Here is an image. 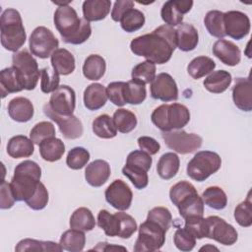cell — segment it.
I'll use <instances>...</instances> for the list:
<instances>
[{
	"label": "cell",
	"instance_id": "1",
	"mask_svg": "<svg viewBox=\"0 0 252 252\" xmlns=\"http://www.w3.org/2000/svg\"><path fill=\"white\" fill-rule=\"evenodd\" d=\"M175 48L176 31L168 25L159 26L151 33L137 36L130 43V49L135 55L159 65L170 60Z\"/></svg>",
	"mask_w": 252,
	"mask_h": 252
},
{
	"label": "cell",
	"instance_id": "2",
	"mask_svg": "<svg viewBox=\"0 0 252 252\" xmlns=\"http://www.w3.org/2000/svg\"><path fill=\"white\" fill-rule=\"evenodd\" d=\"M54 25L66 43L82 44L92 34L90 22L79 18L76 10L70 5L58 6L54 13Z\"/></svg>",
	"mask_w": 252,
	"mask_h": 252
},
{
	"label": "cell",
	"instance_id": "3",
	"mask_svg": "<svg viewBox=\"0 0 252 252\" xmlns=\"http://www.w3.org/2000/svg\"><path fill=\"white\" fill-rule=\"evenodd\" d=\"M41 168L32 160L20 162L14 170L10 185L16 201H25L32 197L40 182Z\"/></svg>",
	"mask_w": 252,
	"mask_h": 252
},
{
	"label": "cell",
	"instance_id": "4",
	"mask_svg": "<svg viewBox=\"0 0 252 252\" xmlns=\"http://www.w3.org/2000/svg\"><path fill=\"white\" fill-rule=\"evenodd\" d=\"M0 32L2 46L12 52L18 50L25 44L27 33L20 13L13 9H6L0 18Z\"/></svg>",
	"mask_w": 252,
	"mask_h": 252
},
{
	"label": "cell",
	"instance_id": "5",
	"mask_svg": "<svg viewBox=\"0 0 252 252\" xmlns=\"http://www.w3.org/2000/svg\"><path fill=\"white\" fill-rule=\"evenodd\" d=\"M152 122L162 132L180 130L190 121L189 109L181 103L161 104L151 115Z\"/></svg>",
	"mask_w": 252,
	"mask_h": 252
},
{
	"label": "cell",
	"instance_id": "6",
	"mask_svg": "<svg viewBox=\"0 0 252 252\" xmlns=\"http://www.w3.org/2000/svg\"><path fill=\"white\" fill-rule=\"evenodd\" d=\"M221 166L220 157L212 151H200L187 164V175L198 182L205 181Z\"/></svg>",
	"mask_w": 252,
	"mask_h": 252
},
{
	"label": "cell",
	"instance_id": "7",
	"mask_svg": "<svg viewBox=\"0 0 252 252\" xmlns=\"http://www.w3.org/2000/svg\"><path fill=\"white\" fill-rule=\"evenodd\" d=\"M166 230L158 223L146 220L139 226L138 238L135 242V252H153L159 250L165 242Z\"/></svg>",
	"mask_w": 252,
	"mask_h": 252
},
{
	"label": "cell",
	"instance_id": "8",
	"mask_svg": "<svg viewBox=\"0 0 252 252\" xmlns=\"http://www.w3.org/2000/svg\"><path fill=\"white\" fill-rule=\"evenodd\" d=\"M12 66L20 73L25 85V90L32 91L36 87L40 77V71L32 53L27 49L15 52L12 56Z\"/></svg>",
	"mask_w": 252,
	"mask_h": 252
},
{
	"label": "cell",
	"instance_id": "9",
	"mask_svg": "<svg viewBox=\"0 0 252 252\" xmlns=\"http://www.w3.org/2000/svg\"><path fill=\"white\" fill-rule=\"evenodd\" d=\"M161 137L170 150L181 155L195 152L202 146L203 142L202 137L199 135L195 133H187L182 129L162 132Z\"/></svg>",
	"mask_w": 252,
	"mask_h": 252
},
{
	"label": "cell",
	"instance_id": "10",
	"mask_svg": "<svg viewBox=\"0 0 252 252\" xmlns=\"http://www.w3.org/2000/svg\"><path fill=\"white\" fill-rule=\"evenodd\" d=\"M59 41L53 32L45 27L35 28L29 40V47L32 55L41 59L48 58L52 53L58 49Z\"/></svg>",
	"mask_w": 252,
	"mask_h": 252
},
{
	"label": "cell",
	"instance_id": "11",
	"mask_svg": "<svg viewBox=\"0 0 252 252\" xmlns=\"http://www.w3.org/2000/svg\"><path fill=\"white\" fill-rule=\"evenodd\" d=\"M208 223L207 238L214 239L223 245H232L237 241L238 233L236 229L223 219L218 216L206 218Z\"/></svg>",
	"mask_w": 252,
	"mask_h": 252
},
{
	"label": "cell",
	"instance_id": "12",
	"mask_svg": "<svg viewBox=\"0 0 252 252\" xmlns=\"http://www.w3.org/2000/svg\"><path fill=\"white\" fill-rule=\"evenodd\" d=\"M44 114L53 120L59 127L62 135L69 140L80 138L83 134V124L75 115H60L53 111L48 103L43 105Z\"/></svg>",
	"mask_w": 252,
	"mask_h": 252
},
{
	"label": "cell",
	"instance_id": "13",
	"mask_svg": "<svg viewBox=\"0 0 252 252\" xmlns=\"http://www.w3.org/2000/svg\"><path fill=\"white\" fill-rule=\"evenodd\" d=\"M105 200L114 209L118 211H126L130 208L133 193L130 187L121 179H115L104 192Z\"/></svg>",
	"mask_w": 252,
	"mask_h": 252
},
{
	"label": "cell",
	"instance_id": "14",
	"mask_svg": "<svg viewBox=\"0 0 252 252\" xmlns=\"http://www.w3.org/2000/svg\"><path fill=\"white\" fill-rule=\"evenodd\" d=\"M151 95L161 101H173L178 98V88L168 73H159L151 83Z\"/></svg>",
	"mask_w": 252,
	"mask_h": 252
},
{
	"label": "cell",
	"instance_id": "15",
	"mask_svg": "<svg viewBox=\"0 0 252 252\" xmlns=\"http://www.w3.org/2000/svg\"><path fill=\"white\" fill-rule=\"evenodd\" d=\"M48 104L60 115H72L76 106L75 91L67 85L59 86L50 95Z\"/></svg>",
	"mask_w": 252,
	"mask_h": 252
},
{
	"label": "cell",
	"instance_id": "16",
	"mask_svg": "<svg viewBox=\"0 0 252 252\" xmlns=\"http://www.w3.org/2000/svg\"><path fill=\"white\" fill-rule=\"evenodd\" d=\"M223 24L225 34L236 40L242 39L250 32V20L245 13L240 11L223 13Z\"/></svg>",
	"mask_w": 252,
	"mask_h": 252
},
{
	"label": "cell",
	"instance_id": "17",
	"mask_svg": "<svg viewBox=\"0 0 252 252\" xmlns=\"http://www.w3.org/2000/svg\"><path fill=\"white\" fill-rule=\"evenodd\" d=\"M193 6L191 0H169L166 1L160 10V16L165 25L170 27L179 26L183 21V16L187 14Z\"/></svg>",
	"mask_w": 252,
	"mask_h": 252
},
{
	"label": "cell",
	"instance_id": "18",
	"mask_svg": "<svg viewBox=\"0 0 252 252\" xmlns=\"http://www.w3.org/2000/svg\"><path fill=\"white\" fill-rule=\"evenodd\" d=\"M232 99L236 107L249 112L252 110V85L250 77L236 78L232 88Z\"/></svg>",
	"mask_w": 252,
	"mask_h": 252
},
{
	"label": "cell",
	"instance_id": "19",
	"mask_svg": "<svg viewBox=\"0 0 252 252\" xmlns=\"http://www.w3.org/2000/svg\"><path fill=\"white\" fill-rule=\"evenodd\" d=\"M213 54L227 66H235L240 62L241 51L230 40L219 39L213 45Z\"/></svg>",
	"mask_w": 252,
	"mask_h": 252
},
{
	"label": "cell",
	"instance_id": "20",
	"mask_svg": "<svg viewBox=\"0 0 252 252\" xmlns=\"http://www.w3.org/2000/svg\"><path fill=\"white\" fill-rule=\"evenodd\" d=\"M110 173V165L106 160L95 159L87 165L85 178L91 186L100 187L108 180Z\"/></svg>",
	"mask_w": 252,
	"mask_h": 252
},
{
	"label": "cell",
	"instance_id": "21",
	"mask_svg": "<svg viewBox=\"0 0 252 252\" xmlns=\"http://www.w3.org/2000/svg\"><path fill=\"white\" fill-rule=\"evenodd\" d=\"M33 113V105L27 97L18 96L8 103V114L16 122H28L32 118Z\"/></svg>",
	"mask_w": 252,
	"mask_h": 252
},
{
	"label": "cell",
	"instance_id": "22",
	"mask_svg": "<svg viewBox=\"0 0 252 252\" xmlns=\"http://www.w3.org/2000/svg\"><path fill=\"white\" fill-rule=\"evenodd\" d=\"M0 89L2 98L7 94L25 90L23 79L15 67H8L0 73Z\"/></svg>",
	"mask_w": 252,
	"mask_h": 252
},
{
	"label": "cell",
	"instance_id": "23",
	"mask_svg": "<svg viewBox=\"0 0 252 252\" xmlns=\"http://www.w3.org/2000/svg\"><path fill=\"white\" fill-rule=\"evenodd\" d=\"M176 31V47L181 51L194 50L199 42V34L194 26L187 23H181Z\"/></svg>",
	"mask_w": 252,
	"mask_h": 252
},
{
	"label": "cell",
	"instance_id": "24",
	"mask_svg": "<svg viewBox=\"0 0 252 252\" xmlns=\"http://www.w3.org/2000/svg\"><path fill=\"white\" fill-rule=\"evenodd\" d=\"M34 152V144L24 135H16L12 137L7 144V154L13 158H29Z\"/></svg>",
	"mask_w": 252,
	"mask_h": 252
},
{
	"label": "cell",
	"instance_id": "25",
	"mask_svg": "<svg viewBox=\"0 0 252 252\" xmlns=\"http://www.w3.org/2000/svg\"><path fill=\"white\" fill-rule=\"evenodd\" d=\"M107 100L106 88L99 83L89 85L84 92V104L89 110H97L105 105Z\"/></svg>",
	"mask_w": 252,
	"mask_h": 252
},
{
	"label": "cell",
	"instance_id": "26",
	"mask_svg": "<svg viewBox=\"0 0 252 252\" xmlns=\"http://www.w3.org/2000/svg\"><path fill=\"white\" fill-rule=\"evenodd\" d=\"M109 0H86L83 3L84 19L88 22L103 20L110 12Z\"/></svg>",
	"mask_w": 252,
	"mask_h": 252
},
{
	"label": "cell",
	"instance_id": "27",
	"mask_svg": "<svg viewBox=\"0 0 252 252\" xmlns=\"http://www.w3.org/2000/svg\"><path fill=\"white\" fill-rule=\"evenodd\" d=\"M50 58L53 70L59 75L66 76L74 72L75 58L69 50L65 48H58L52 53Z\"/></svg>",
	"mask_w": 252,
	"mask_h": 252
},
{
	"label": "cell",
	"instance_id": "28",
	"mask_svg": "<svg viewBox=\"0 0 252 252\" xmlns=\"http://www.w3.org/2000/svg\"><path fill=\"white\" fill-rule=\"evenodd\" d=\"M232 82V77L225 70L213 71L204 80V87L207 91L213 94H221L225 92Z\"/></svg>",
	"mask_w": 252,
	"mask_h": 252
},
{
	"label": "cell",
	"instance_id": "29",
	"mask_svg": "<svg viewBox=\"0 0 252 252\" xmlns=\"http://www.w3.org/2000/svg\"><path fill=\"white\" fill-rule=\"evenodd\" d=\"M38 147L41 158L49 162L59 160L65 153L64 143L56 137H50L43 140Z\"/></svg>",
	"mask_w": 252,
	"mask_h": 252
},
{
	"label": "cell",
	"instance_id": "30",
	"mask_svg": "<svg viewBox=\"0 0 252 252\" xmlns=\"http://www.w3.org/2000/svg\"><path fill=\"white\" fill-rule=\"evenodd\" d=\"M180 160L176 154L165 153L163 154L157 164V171L160 178L168 180L173 178L179 170Z\"/></svg>",
	"mask_w": 252,
	"mask_h": 252
},
{
	"label": "cell",
	"instance_id": "31",
	"mask_svg": "<svg viewBox=\"0 0 252 252\" xmlns=\"http://www.w3.org/2000/svg\"><path fill=\"white\" fill-rule=\"evenodd\" d=\"M106 70V63L103 57L97 54L89 55L83 65L85 78L91 81H97L102 78Z\"/></svg>",
	"mask_w": 252,
	"mask_h": 252
},
{
	"label": "cell",
	"instance_id": "32",
	"mask_svg": "<svg viewBox=\"0 0 252 252\" xmlns=\"http://www.w3.org/2000/svg\"><path fill=\"white\" fill-rule=\"evenodd\" d=\"M177 208L179 215L184 220L189 217H203L204 215V201L198 193H194L183 199Z\"/></svg>",
	"mask_w": 252,
	"mask_h": 252
},
{
	"label": "cell",
	"instance_id": "33",
	"mask_svg": "<svg viewBox=\"0 0 252 252\" xmlns=\"http://www.w3.org/2000/svg\"><path fill=\"white\" fill-rule=\"evenodd\" d=\"M59 244L63 250L70 252L82 251L86 244V236L84 231L71 228L62 233Z\"/></svg>",
	"mask_w": 252,
	"mask_h": 252
},
{
	"label": "cell",
	"instance_id": "34",
	"mask_svg": "<svg viewBox=\"0 0 252 252\" xmlns=\"http://www.w3.org/2000/svg\"><path fill=\"white\" fill-rule=\"evenodd\" d=\"M95 226V220L92 211L81 207L74 211L70 218V227L82 231H91Z\"/></svg>",
	"mask_w": 252,
	"mask_h": 252
},
{
	"label": "cell",
	"instance_id": "35",
	"mask_svg": "<svg viewBox=\"0 0 252 252\" xmlns=\"http://www.w3.org/2000/svg\"><path fill=\"white\" fill-rule=\"evenodd\" d=\"M215 61L208 56H198L190 61L187 66L188 74L195 80L200 79L214 71Z\"/></svg>",
	"mask_w": 252,
	"mask_h": 252
},
{
	"label": "cell",
	"instance_id": "36",
	"mask_svg": "<svg viewBox=\"0 0 252 252\" xmlns=\"http://www.w3.org/2000/svg\"><path fill=\"white\" fill-rule=\"evenodd\" d=\"M62 247L60 244L53 241H42L35 240L32 238H25L18 242L15 247V251L17 252H25V251H62Z\"/></svg>",
	"mask_w": 252,
	"mask_h": 252
},
{
	"label": "cell",
	"instance_id": "37",
	"mask_svg": "<svg viewBox=\"0 0 252 252\" xmlns=\"http://www.w3.org/2000/svg\"><path fill=\"white\" fill-rule=\"evenodd\" d=\"M204 25L208 32L218 38H223L225 34L223 24V13L219 10L209 11L204 18Z\"/></svg>",
	"mask_w": 252,
	"mask_h": 252
},
{
	"label": "cell",
	"instance_id": "38",
	"mask_svg": "<svg viewBox=\"0 0 252 252\" xmlns=\"http://www.w3.org/2000/svg\"><path fill=\"white\" fill-rule=\"evenodd\" d=\"M204 204L215 210H222L227 205V196L219 186H210L202 194Z\"/></svg>",
	"mask_w": 252,
	"mask_h": 252
},
{
	"label": "cell",
	"instance_id": "39",
	"mask_svg": "<svg viewBox=\"0 0 252 252\" xmlns=\"http://www.w3.org/2000/svg\"><path fill=\"white\" fill-rule=\"evenodd\" d=\"M93 132L99 138L111 139L117 135V129L114 126L112 117L107 114H101L93 121Z\"/></svg>",
	"mask_w": 252,
	"mask_h": 252
},
{
	"label": "cell",
	"instance_id": "40",
	"mask_svg": "<svg viewBox=\"0 0 252 252\" xmlns=\"http://www.w3.org/2000/svg\"><path fill=\"white\" fill-rule=\"evenodd\" d=\"M112 120L117 131L121 133H129L137 126L136 115L125 108L117 109L112 116Z\"/></svg>",
	"mask_w": 252,
	"mask_h": 252
},
{
	"label": "cell",
	"instance_id": "41",
	"mask_svg": "<svg viewBox=\"0 0 252 252\" xmlns=\"http://www.w3.org/2000/svg\"><path fill=\"white\" fill-rule=\"evenodd\" d=\"M97 225L110 237L119 235L120 220L116 214H110L106 210H100L97 214Z\"/></svg>",
	"mask_w": 252,
	"mask_h": 252
},
{
	"label": "cell",
	"instance_id": "42",
	"mask_svg": "<svg viewBox=\"0 0 252 252\" xmlns=\"http://www.w3.org/2000/svg\"><path fill=\"white\" fill-rule=\"evenodd\" d=\"M147 96V91L144 84L130 80L125 83L124 97L126 103L137 105L142 103Z\"/></svg>",
	"mask_w": 252,
	"mask_h": 252
},
{
	"label": "cell",
	"instance_id": "43",
	"mask_svg": "<svg viewBox=\"0 0 252 252\" xmlns=\"http://www.w3.org/2000/svg\"><path fill=\"white\" fill-rule=\"evenodd\" d=\"M119 22L126 32H134L144 26L145 16L140 10L132 8L123 14Z\"/></svg>",
	"mask_w": 252,
	"mask_h": 252
},
{
	"label": "cell",
	"instance_id": "44",
	"mask_svg": "<svg viewBox=\"0 0 252 252\" xmlns=\"http://www.w3.org/2000/svg\"><path fill=\"white\" fill-rule=\"evenodd\" d=\"M132 80L141 84H150L156 77V64L151 61H144L136 65L131 73Z\"/></svg>",
	"mask_w": 252,
	"mask_h": 252
},
{
	"label": "cell",
	"instance_id": "45",
	"mask_svg": "<svg viewBox=\"0 0 252 252\" xmlns=\"http://www.w3.org/2000/svg\"><path fill=\"white\" fill-rule=\"evenodd\" d=\"M90 160V153L83 147H75L71 149L66 158V163L71 169H81Z\"/></svg>",
	"mask_w": 252,
	"mask_h": 252
},
{
	"label": "cell",
	"instance_id": "46",
	"mask_svg": "<svg viewBox=\"0 0 252 252\" xmlns=\"http://www.w3.org/2000/svg\"><path fill=\"white\" fill-rule=\"evenodd\" d=\"M148 171L141 167L125 164L122 168V173L130 179L132 184L137 189H144L148 186L149 183V177H148Z\"/></svg>",
	"mask_w": 252,
	"mask_h": 252
},
{
	"label": "cell",
	"instance_id": "47",
	"mask_svg": "<svg viewBox=\"0 0 252 252\" xmlns=\"http://www.w3.org/2000/svg\"><path fill=\"white\" fill-rule=\"evenodd\" d=\"M194 193H197V190L194 187V185L188 181L182 180L177 182L170 188L169 198H170V201L173 203V205L177 207L183 199H185L186 197Z\"/></svg>",
	"mask_w": 252,
	"mask_h": 252
},
{
	"label": "cell",
	"instance_id": "48",
	"mask_svg": "<svg viewBox=\"0 0 252 252\" xmlns=\"http://www.w3.org/2000/svg\"><path fill=\"white\" fill-rule=\"evenodd\" d=\"M50 137H55V127L48 121H41L35 124L30 133V138L35 145H39L43 140Z\"/></svg>",
	"mask_w": 252,
	"mask_h": 252
},
{
	"label": "cell",
	"instance_id": "49",
	"mask_svg": "<svg viewBox=\"0 0 252 252\" xmlns=\"http://www.w3.org/2000/svg\"><path fill=\"white\" fill-rule=\"evenodd\" d=\"M252 203L250 200V192L245 201L241 202L234 209V219L236 222L243 227H249L252 224Z\"/></svg>",
	"mask_w": 252,
	"mask_h": 252
},
{
	"label": "cell",
	"instance_id": "50",
	"mask_svg": "<svg viewBox=\"0 0 252 252\" xmlns=\"http://www.w3.org/2000/svg\"><path fill=\"white\" fill-rule=\"evenodd\" d=\"M59 74L48 67L40 70V90L44 94L53 93L59 87Z\"/></svg>",
	"mask_w": 252,
	"mask_h": 252
},
{
	"label": "cell",
	"instance_id": "51",
	"mask_svg": "<svg viewBox=\"0 0 252 252\" xmlns=\"http://www.w3.org/2000/svg\"><path fill=\"white\" fill-rule=\"evenodd\" d=\"M191 234L197 239L207 238L208 235V223L207 220L203 217H189L185 219L184 226Z\"/></svg>",
	"mask_w": 252,
	"mask_h": 252
},
{
	"label": "cell",
	"instance_id": "52",
	"mask_svg": "<svg viewBox=\"0 0 252 252\" xmlns=\"http://www.w3.org/2000/svg\"><path fill=\"white\" fill-rule=\"evenodd\" d=\"M173 242L176 248L180 251H191L196 245V238L185 227L178 228L173 236Z\"/></svg>",
	"mask_w": 252,
	"mask_h": 252
},
{
	"label": "cell",
	"instance_id": "53",
	"mask_svg": "<svg viewBox=\"0 0 252 252\" xmlns=\"http://www.w3.org/2000/svg\"><path fill=\"white\" fill-rule=\"evenodd\" d=\"M147 220H153L161 225L166 231L169 229L172 216L170 211L165 207H155L148 213Z\"/></svg>",
	"mask_w": 252,
	"mask_h": 252
},
{
	"label": "cell",
	"instance_id": "54",
	"mask_svg": "<svg viewBox=\"0 0 252 252\" xmlns=\"http://www.w3.org/2000/svg\"><path fill=\"white\" fill-rule=\"evenodd\" d=\"M153 158L149 154L142 150H135L131 152L126 159V164L141 167L146 171H149L152 166Z\"/></svg>",
	"mask_w": 252,
	"mask_h": 252
},
{
	"label": "cell",
	"instance_id": "55",
	"mask_svg": "<svg viewBox=\"0 0 252 252\" xmlns=\"http://www.w3.org/2000/svg\"><path fill=\"white\" fill-rule=\"evenodd\" d=\"M125 82H112L106 87L107 98L116 106H123L126 104L124 97Z\"/></svg>",
	"mask_w": 252,
	"mask_h": 252
},
{
	"label": "cell",
	"instance_id": "56",
	"mask_svg": "<svg viewBox=\"0 0 252 252\" xmlns=\"http://www.w3.org/2000/svg\"><path fill=\"white\" fill-rule=\"evenodd\" d=\"M48 200H49L48 191L45 188L44 184L39 182L35 193L26 203L31 209L35 210V211H39V210H42L46 207V205L48 203Z\"/></svg>",
	"mask_w": 252,
	"mask_h": 252
},
{
	"label": "cell",
	"instance_id": "57",
	"mask_svg": "<svg viewBox=\"0 0 252 252\" xmlns=\"http://www.w3.org/2000/svg\"><path fill=\"white\" fill-rule=\"evenodd\" d=\"M115 214L120 220V231L118 236L125 239L130 238L137 230V222L135 219L132 216L123 213V211H120L119 213L117 212Z\"/></svg>",
	"mask_w": 252,
	"mask_h": 252
},
{
	"label": "cell",
	"instance_id": "58",
	"mask_svg": "<svg viewBox=\"0 0 252 252\" xmlns=\"http://www.w3.org/2000/svg\"><path fill=\"white\" fill-rule=\"evenodd\" d=\"M1 197H0V208L5 210V209H10L14 206L15 204V197L11 188L10 183L7 181L3 180L1 182Z\"/></svg>",
	"mask_w": 252,
	"mask_h": 252
},
{
	"label": "cell",
	"instance_id": "59",
	"mask_svg": "<svg viewBox=\"0 0 252 252\" xmlns=\"http://www.w3.org/2000/svg\"><path fill=\"white\" fill-rule=\"evenodd\" d=\"M137 142H138L139 148L142 151L149 154L150 156L156 155L157 153H158V151L160 149L159 143L156 139H154L152 137H149V136L139 137Z\"/></svg>",
	"mask_w": 252,
	"mask_h": 252
},
{
	"label": "cell",
	"instance_id": "60",
	"mask_svg": "<svg viewBox=\"0 0 252 252\" xmlns=\"http://www.w3.org/2000/svg\"><path fill=\"white\" fill-rule=\"evenodd\" d=\"M134 8V2L131 0H117L115 1L112 11H111V18L114 22H119L123 14L129 10Z\"/></svg>",
	"mask_w": 252,
	"mask_h": 252
},
{
	"label": "cell",
	"instance_id": "61",
	"mask_svg": "<svg viewBox=\"0 0 252 252\" xmlns=\"http://www.w3.org/2000/svg\"><path fill=\"white\" fill-rule=\"evenodd\" d=\"M94 250H100V251H115V250H123L126 251L125 247L122 246H117V245H110L107 242H100L97 244L96 247L94 248Z\"/></svg>",
	"mask_w": 252,
	"mask_h": 252
},
{
	"label": "cell",
	"instance_id": "62",
	"mask_svg": "<svg viewBox=\"0 0 252 252\" xmlns=\"http://www.w3.org/2000/svg\"><path fill=\"white\" fill-rule=\"evenodd\" d=\"M207 251V250H216V251H219V249L215 246H212V245H206V246H203L202 248H200V251Z\"/></svg>",
	"mask_w": 252,
	"mask_h": 252
}]
</instances>
